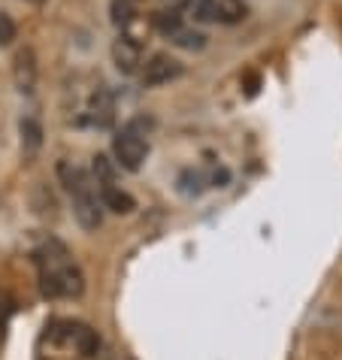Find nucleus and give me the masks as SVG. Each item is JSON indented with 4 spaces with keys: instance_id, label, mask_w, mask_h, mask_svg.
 Listing matches in <instances>:
<instances>
[{
    "instance_id": "nucleus-9",
    "label": "nucleus",
    "mask_w": 342,
    "mask_h": 360,
    "mask_svg": "<svg viewBox=\"0 0 342 360\" xmlns=\"http://www.w3.org/2000/svg\"><path fill=\"white\" fill-rule=\"evenodd\" d=\"M76 348H79V354L82 357H97L100 354V348H103V339H100V333L97 330H91V327H79L76 330Z\"/></svg>"
},
{
    "instance_id": "nucleus-13",
    "label": "nucleus",
    "mask_w": 342,
    "mask_h": 360,
    "mask_svg": "<svg viewBox=\"0 0 342 360\" xmlns=\"http://www.w3.org/2000/svg\"><path fill=\"white\" fill-rule=\"evenodd\" d=\"M91 176H94V182L97 185H109V182H115V169L118 164L113 161V158H106V155H94L91 158Z\"/></svg>"
},
{
    "instance_id": "nucleus-3",
    "label": "nucleus",
    "mask_w": 342,
    "mask_h": 360,
    "mask_svg": "<svg viewBox=\"0 0 342 360\" xmlns=\"http://www.w3.org/2000/svg\"><path fill=\"white\" fill-rule=\"evenodd\" d=\"M139 73H143V85L160 88V85H170L173 79L182 76L185 64L179 61V58H173L170 52H155L143 67H139Z\"/></svg>"
},
{
    "instance_id": "nucleus-15",
    "label": "nucleus",
    "mask_w": 342,
    "mask_h": 360,
    "mask_svg": "<svg viewBox=\"0 0 342 360\" xmlns=\"http://www.w3.org/2000/svg\"><path fill=\"white\" fill-rule=\"evenodd\" d=\"M191 15L197 22H218V0H194L191 4Z\"/></svg>"
},
{
    "instance_id": "nucleus-2",
    "label": "nucleus",
    "mask_w": 342,
    "mask_h": 360,
    "mask_svg": "<svg viewBox=\"0 0 342 360\" xmlns=\"http://www.w3.org/2000/svg\"><path fill=\"white\" fill-rule=\"evenodd\" d=\"M148 127H152V122H146V118H134V122H127L113 139V158H115L118 167L127 169V173H139L143 164H146V155H148L146 131Z\"/></svg>"
},
{
    "instance_id": "nucleus-7",
    "label": "nucleus",
    "mask_w": 342,
    "mask_h": 360,
    "mask_svg": "<svg viewBox=\"0 0 342 360\" xmlns=\"http://www.w3.org/2000/svg\"><path fill=\"white\" fill-rule=\"evenodd\" d=\"M88 112H91V122L97 127H109L115 122V100L113 94L106 91V88H97L91 94V106H88Z\"/></svg>"
},
{
    "instance_id": "nucleus-1",
    "label": "nucleus",
    "mask_w": 342,
    "mask_h": 360,
    "mask_svg": "<svg viewBox=\"0 0 342 360\" xmlns=\"http://www.w3.org/2000/svg\"><path fill=\"white\" fill-rule=\"evenodd\" d=\"M58 179H61L64 191L73 200V215L82 230H97L103 224V203H100V188L88 169L67 164H58Z\"/></svg>"
},
{
    "instance_id": "nucleus-17",
    "label": "nucleus",
    "mask_w": 342,
    "mask_h": 360,
    "mask_svg": "<svg viewBox=\"0 0 342 360\" xmlns=\"http://www.w3.org/2000/svg\"><path fill=\"white\" fill-rule=\"evenodd\" d=\"M134 4H139V0H134Z\"/></svg>"
},
{
    "instance_id": "nucleus-11",
    "label": "nucleus",
    "mask_w": 342,
    "mask_h": 360,
    "mask_svg": "<svg viewBox=\"0 0 342 360\" xmlns=\"http://www.w3.org/2000/svg\"><path fill=\"white\" fill-rule=\"evenodd\" d=\"M170 39H173V46L185 49V52H200V49H206V34L203 31H191V27H179Z\"/></svg>"
},
{
    "instance_id": "nucleus-5",
    "label": "nucleus",
    "mask_w": 342,
    "mask_h": 360,
    "mask_svg": "<svg viewBox=\"0 0 342 360\" xmlns=\"http://www.w3.org/2000/svg\"><path fill=\"white\" fill-rule=\"evenodd\" d=\"M113 64L122 76H134L139 73V67H143V46L137 43L134 37L122 34L113 43Z\"/></svg>"
},
{
    "instance_id": "nucleus-10",
    "label": "nucleus",
    "mask_w": 342,
    "mask_h": 360,
    "mask_svg": "<svg viewBox=\"0 0 342 360\" xmlns=\"http://www.w3.org/2000/svg\"><path fill=\"white\" fill-rule=\"evenodd\" d=\"M109 18H113L115 27L127 31V27L137 22V4L134 0H113V6H109Z\"/></svg>"
},
{
    "instance_id": "nucleus-6",
    "label": "nucleus",
    "mask_w": 342,
    "mask_h": 360,
    "mask_svg": "<svg viewBox=\"0 0 342 360\" xmlns=\"http://www.w3.org/2000/svg\"><path fill=\"white\" fill-rule=\"evenodd\" d=\"M100 188V203H103V209H109V212L115 215H130L137 209V200L130 197L127 191H122L115 182L109 185H97Z\"/></svg>"
},
{
    "instance_id": "nucleus-8",
    "label": "nucleus",
    "mask_w": 342,
    "mask_h": 360,
    "mask_svg": "<svg viewBox=\"0 0 342 360\" xmlns=\"http://www.w3.org/2000/svg\"><path fill=\"white\" fill-rule=\"evenodd\" d=\"M18 134H22V148L25 155H37L39 148H43V124L37 122V118H22L18 122Z\"/></svg>"
},
{
    "instance_id": "nucleus-12",
    "label": "nucleus",
    "mask_w": 342,
    "mask_h": 360,
    "mask_svg": "<svg viewBox=\"0 0 342 360\" xmlns=\"http://www.w3.org/2000/svg\"><path fill=\"white\" fill-rule=\"evenodd\" d=\"M152 25L164 37H173L179 27H182V13H179V9H158V13L152 15Z\"/></svg>"
},
{
    "instance_id": "nucleus-14",
    "label": "nucleus",
    "mask_w": 342,
    "mask_h": 360,
    "mask_svg": "<svg viewBox=\"0 0 342 360\" xmlns=\"http://www.w3.org/2000/svg\"><path fill=\"white\" fill-rule=\"evenodd\" d=\"M248 9L239 4V0H218V22L221 25H236L243 22Z\"/></svg>"
},
{
    "instance_id": "nucleus-16",
    "label": "nucleus",
    "mask_w": 342,
    "mask_h": 360,
    "mask_svg": "<svg viewBox=\"0 0 342 360\" xmlns=\"http://www.w3.org/2000/svg\"><path fill=\"white\" fill-rule=\"evenodd\" d=\"M15 34H18V27L13 22V15L0 9V46H13L15 43Z\"/></svg>"
},
{
    "instance_id": "nucleus-4",
    "label": "nucleus",
    "mask_w": 342,
    "mask_h": 360,
    "mask_svg": "<svg viewBox=\"0 0 342 360\" xmlns=\"http://www.w3.org/2000/svg\"><path fill=\"white\" fill-rule=\"evenodd\" d=\"M37 79H39V64H37V52L31 46L18 49L13 58V82L22 94H34L37 91Z\"/></svg>"
}]
</instances>
